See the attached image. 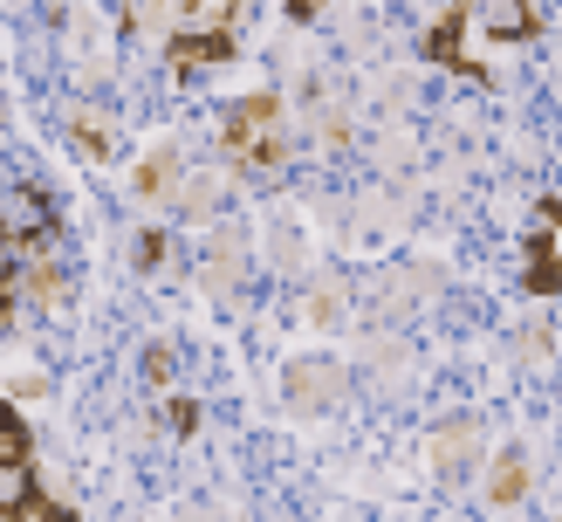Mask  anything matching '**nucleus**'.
I'll list each match as a JSON object with an SVG mask.
<instances>
[{
	"instance_id": "1",
	"label": "nucleus",
	"mask_w": 562,
	"mask_h": 522,
	"mask_svg": "<svg viewBox=\"0 0 562 522\" xmlns=\"http://www.w3.org/2000/svg\"><path fill=\"white\" fill-rule=\"evenodd\" d=\"M27 467H35L27 420H21V412H8V420H0V509H8L14 522H27V515H69L63 502H48V495L27 481Z\"/></svg>"
},
{
	"instance_id": "3",
	"label": "nucleus",
	"mask_w": 562,
	"mask_h": 522,
	"mask_svg": "<svg viewBox=\"0 0 562 522\" xmlns=\"http://www.w3.org/2000/svg\"><path fill=\"white\" fill-rule=\"evenodd\" d=\"M460 35H467V0H446L439 27L426 35V63H446V69H453V76H467V82H487V69L460 55Z\"/></svg>"
},
{
	"instance_id": "12",
	"label": "nucleus",
	"mask_w": 562,
	"mask_h": 522,
	"mask_svg": "<svg viewBox=\"0 0 562 522\" xmlns=\"http://www.w3.org/2000/svg\"><path fill=\"white\" fill-rule=\"evenodd\" d=\"M542 220H555V227H562V200H542Z\"/></svg>"
},
{
	"instance_id": "4",
	"label": "nucleus",
	"mask_w": 562,
	"mask_h": 522,
	"mask_svg": "<svg viewBox=\"0 0 562 522\" xmlns=\"http://www.w3.org/2000/svg\"><path fill=\"white\" fill-rule=\"evenodd\" d=\"M227 55H234V27H186V35H172L165 63L192 69V63H227Z\"/></svg>"
},
{
	"instance_id": "7",
	"label": "nucleus",
	"mask_w": 562,
	"mask_h": 522,
	"mask_svg": "<svg viewBox=\"0 0 562 522\" xmlns=\"http://www.w3.org/2000/svg\"><path fill=\"white\" fill-rule=\"evenodd\" d=\"M172 173H179V152H151L145 165H137V192H172V186H165Z\"/></svg>"
},
{
	"instance_id": "9",
	"label": "nucleus",
	"mask_w": 562,
	"mask_h": 522,
	"mask_svg": "<svg viewBox=\"0 0 562 522\" xmlns=\"http://www.w3.org/2000/svg\"><path fill=\"white\" fill-rule=\"evenodd\" d=\"M158 255H165V234H145V241H137V268H158Z\"/></svg>"
},
{
	"instance_id": "5",
	"label": "nucleus",
	"mask_w": 562,
	"mask_h": 522,
	"mask_svg": "<svg viewBox=\"0 0 562 522\" xmlns=\"http://www.w3.org/2000/svg\"><path fill=\"white\" fill-rule=\"evenodd\" d=\"M528 296H562V255L549 234H528Z\"/></svg>"
},
{
	"instance_id": "10",
	"label": "nucleus",
	"mask_w": 562,
	"mask_h": 522,
	"mask_svg": "<svg viewBox=\"0 0 562 522\" xmlns=\"http://www.w3.org/2000/svg\"><path fill=\"white\" fill-rule=\"evenodd\" d=\"M192 426H200V412H192L186 399H172V433H192Z\"/></svg>"
},
{
	"instance_id": "6",
	"label": "nucleus",
	"mask_w": 562,
	"mask_h": 522,
	"mask_svg": "<svg viewBox=\"0 0 562 522\" xmlns=\"http://www.w3.org/2000/svg\"><path fill=\"white\" fill-rule=\"evenodd\" d=\"M528 495V454H501L494 460V481H487V502L494 509H515Z\"/></svg>"
},
{
	"instance_id": "8",
	"label": "nucleus",
	"mask_w": 562,
	"mask_h": 522,
	"mask_svg": "<svg viewBox=\"0 0 562 522\" xmlns=\"http://www.w3.org/2000/svg\"><path fill=\"white\" fill-rule=\"evenodd\" d=\"M76 145L90 152V158H110V152H117V137H110V124H90V118H82V124H76Z\"/></svg>"
},
{
	"instance_id": "11",
	"label": "nucleus",
	"mask_w": 562,
	"mask_h": 522,
	"mask_svg": "<svg viewBox=\"0 0 562 522\" xmlns=\"http://www.w3.org/2000/svg\"><path fill=\"white\" fill-rule=\"evenodd\" d=\"M316 8H323V0H289V14H295V21H308Z\"/></svg>"
},
{
	"instance_id": "2",
	"label": "nucleus",
	"mask_w": 562,
	"mask_h": 522,
	"mask_svg": "<svg viewBox=\"0 0 562 522\" xmlns=\"http://www.w3.org/2000/svg\"><path fill=\"white\" fill-rule=\"evenodd\" d=\"M227 152L240 165H274L281 158V97L261 90V97H247L227 110Z\"/></svg>"
}]
</instances>
